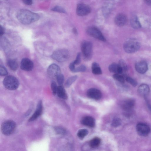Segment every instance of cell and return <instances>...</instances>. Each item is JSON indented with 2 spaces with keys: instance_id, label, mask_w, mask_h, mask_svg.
Masks as SVG:
<instances>
[{
  "instance_id": "17",
  "label": "cell",
  "mask_w": 151,
  "mask_h": 151,
  "mask_svg": "<svg viewBox=\"0 0 151 151\" xmlns=\"http://www.w3.org/2000/svg\"><path fill=\"white\" fill-rule=\"evenodd\" d=\"M81 123L84 125L90 128L94 127L95 125V121L92 117L86 116L83 117L81 121Z\"/></svg>"
},
{
  "instance_id": "29",
  "label": "cell",
  "mask_w": 151,
  "mask_h": 151,
  "mask_svg": "<svg viewBox=\"0 0 151 151\" xmlns=\"http://www.w3.org/2000/svg\"><path fill=\"white\" fill-rule=\"evenodd\" d=\"M122 69L123 72H126L127 70V66L125 61L123 60H120L119 64Z\"/></svg>"
},
{
  "instance_id": "1",
  "label": "cell",
  "mask_w": 151,
  "mask_h": 151,
  "mask_svg": "<svg viewBox=\"0 0 151 151\" xmlns=\"http://www.w3.org/2000/svg\"><path fill=\"white\" fill-rule=\"evenodd\" d=\"M16 17L18 20L24 25L30 24L38 21L40 19L38 14L25 9L19 10L17 13Z\"/></svg>"
},
{
  "instance_id": "16",
  "label": "cell",
  "mask_w": 151,
  "mask_h": 151,
  "mask_svg": "<svg viewBox=\"0 0 151 151\" xmlns=\"http://www.w3.org/2000/svg\"><path fill=\"white\" fill-rule=\"evenodd\" d=\"M127 19L126 16L123 14H119L116 17L114 22L115 24L119 27L124 26L127 23Z\"/></svg>"
},
{
  "instance_id": "23",
  "label": "cell",
  "mask_w": 151,
  "mask_h": 151,
  "mask_svg": "<svg viewBox=\"0 0 151 151\" xmlns=\"http://www.w3.org/2000/svg\"><path fill=\"white\" fill-rule=\"evenodd\" d=\"M92 73L96 75L101 74H102V71L99 65L96 62L93 63L92 65Z\"/></svg>"
},
{
  "instance_id": "22",
  "label": "cell",
  "mask_w": 151,
  "mask_h": 151,
  "mask_svg": "<svg viewBox=\"0 0 151 151\" xmlns=\"http://www.w3.org/2000/svg\"><path fill=\"white\" fill-rule=\"evenodd\" d=\"M130 23L134 29H138L141 28V25L137 16H132L131 19Z\"/></svg>"
},
{
  "instance_id": "4",
  "label": "cell",
  "mask_w": 151,
  "mask_h": 151,
  "mask_svg": "<svg viewBox=\"0 0 151 151\" xmlns=\"http://www.w3.org/2000/svg\"><path fill=\"white\" fill-rule=\"evenodd\" d=\"M3 83L6 88L11 90L17 89L19 85L18 80L12 76H9L6 77L3 80Z\"/></svg>"
},
{
  "instance_id": "38",
  "label": "cell",
  "mask_w": 151,
  "mask_h": 151,
  "mask_svg": "<svg viewBox=\"0 0 151 151\" xmlns=\"http://www.w3.org/2000/svg\"><path fill=\"white\" fill-rule=\"evenodd\" d=\"M55 130L56 132L59 134H63L65 132V131L63 129L59 127L56 128Z\"/></svg>"
},
{
  "instance_id": "32",
  "label": "cell",
  "mask_w": 151,
  "mask_h": 151,
  "mask_svg": "<svg viewBox=\"0 0 151 151\" xmlns=\"http://www.w3.org/2000/svg\"><path fill=\"white\" fill-rule=\"evenodd\" d=\"M57 82L59 86H62L64 80V77L63 75L61 74L57 77Z\"/></svg>"
},
{
  "instance_id": "41",
  "label": "cell",
  "mask_w": 151,
  "mask_h": 151,
  "mask_svg": "<svg viewBox=\"0 0 151 151\" xmlns=\"http://www.w3.org/2000/svg\"><path fill=\"white\" fill-rule=\"evenodd\" d=\"M146 101L149 110L151 112V103L147 99H146Z\"/></svg>"
},
{
  "instance_id": "21",
  "label": "cell",
  "mask_w": 151,
  "mask_h": 151,
  "mask_svg": "<svg viewBox=\"0 0 151 151\" xmlns=\"http://www.w3.org/2000/svg\"><path fill=\"white\" fill-rule=\"evenodd\" d=\"M7 63L9 68L12 71H16L18 68V63L14 59H9L7 61Z\"/></svg>"
},
{
  "instance_id": "2",
  "label": "cell",
  "mask_w": 151,
  "mask_h": 151,
  "mask_svg": "<svg viewBox=\"0 0 151 151\" xmlns=\"http://www.w3.org/2000/svg\"><path fill=\"white\" fill-rule=\"evenodd\" d=\"M81 47L84 59L85 61L91 59L92 55L93 45L92 43L87 41H83L81 43Z\"/></svg>"
},
{
  "instance_id": "10",
  "label": "cell",
  "mask_w": 151,
  "mask_h": 151,
  "mask_svg": "<svg viewBox=\"0 0 151 151\" xmlns=\"http://www.w3.org/2000/svg\"><path fill=\"white\" fill-rule=\"evenodd\" d=\"M136 129L139 135L142 137L147 136L150 132V128L149 126L144 123L138 124L137 126Z\"/></svg>"
},
{
  "instance_id": "28",
  "label": "cell",
  "mask_w": 151,
  "mask_h": 151,
  "mask_svg": "<svg viewBox=\"0 0 151 151\" xmlns=\"http://www.w3.org/2000/svg\"><path fill=\"white\" fill-rule=\"evenodd\" d=\"M126 81L130 84L132 86L134 87H136L138 85L137 81L130 77H127L126 78Z\"/></svg>"
},
{
  "instance_id": "9",
  "label": "cell",
  "mask_w": 151,
  "mask_h": 151,
  "mask_svg": "<svg viewBox=\"0 0 151 151\" xmlns=\"http://www.w3.org/2000/svg\"><path fill=\"white\" fill-rule=\"evenodd\" d=\"M48 76L51 78H57L61 74L60 67L56 64H52L48 67L47 70Z\"/></svg>"
},
{
  "instance_id": "43",
  "label": "cell",
  "mask_w": 151,
  "mask_h": 151,
  "mask_svg": "<svg viewBox=\"0 0 151 151\" xmlns=\"http://www.w3.org/2000/svg\"><path fill=\"white\" fill-rule=\"evenodd\" d=\"M73 30L74 33L76 35H77V34L78 32L77 29L76 28H74Z\"/></svg>"
},
{
  "instance_id": "37",
  "label": "cell",
  "mask_w": 151,
  "mask_h": 151,
  "mask_svg": "<svg viewBox=\"0 0 151 151\" xmlns=\"http://www.w3.org/2000/svg\"><path fill=\"white\" fill-rule=\"evenodd\" d=\"M75 65L73 62L70 63L69 65V68L70 70L72 72H75L76 69Z\"/></svg>"
},
{
  "instance_id": "39",
  "label": "cell",
  "mask_w": 151,
  "mask_h": 151,
  "mask_svg": "<svg viewBox=\"0 0 151 151\" xmlns=\"http://www.w3.org/2000/svg\"><path fill=\"white\" fill-rule=\"evenodd\" d=\"M23 2L25 4L28 5H31L32 4V1L31 0H24Z\"/></svg>"
},
{
  "instance_id": "42",
  "label": "cell",
  "mask_w": 151,
  "mask_h": 151,
  "mask_svg": "<svg viewBox=\"0 0 151 151\" xmlns=\"http://www.w3.org/2000/svg\"><path fill=\"white\" fill-rule=\"evenodd\" d=\"M145 2L147 4L151 5V1H146Z\"/></svg>"
},
{
  "instance_id": "19",
  "label": "cell",
  "mask_w": 151,
  "mask_h": 151,
  "mask_svg": "<svg viewBox=\"0 0 151 151\" xmlns=\"http://www.w3.org/2000/svg\"><path fill=\"white\" fill-rule=\"evenodd\" d=\"M109 70L110 72L114 73L115 74H121L123 72L119 65L115 63H112L110 65L109 67Z\"/></svg>"
},
{
  "instance_id": "24",
  "label": "cell",
  "mask_w": 151,
  "mask_h": 151,
  "mask_svg": "<svg viewBox=\"0 0 151 151\" xmlns=\"http://www.w3.org/2000/svg\"><path fill=\"white\" fill-rule=\"evenodd\" d=\"M100 142V139L99 138L96 137L91 141L90 142V145L92 148H96L99 145Z\"/></svg>"
},
{
  "instance_id": "20",
  "label": "cell",
  "mask_w": 151,
  "mask_h": 151,
  "mask_svg": "<svg viewBox=\"0 0 151 151\" xmlns=\"http://www.w3.org/2000/svg\"><path fill=\"white\" fill-rule=\"evenodd\" d=\"M57 94L59 97L62 99H66L68 98V95L62 86L58 87Z\"/></svg>"
},
{
  "instance_id": "7",
  "label": "cell",
  "mask_w": 151,
  "mask_h": 151,
  "mask_svg": "<svg viewBox=\"0 0 151 151\" xmlns=\"http://www.w3.org/2000/svg\"><path fill=\"white\" fill-rule=\"evenodd\" d=\"M86 32L88 34L92 37L104 42L106 41L101 31L95 27H89Z\"/></svg>"
},
{
  "instance_id": "3",
  "label": "cell",
  "mask_w": 151,
  "mask_h": 151,
  "mask_svg": "<svg viewBox=\"0 0 151 151\" xmlns=\"http://www.w3.org/2000/svg\"><path fill=\"white\" fill-rule=\"evenodd\" d=\"M140 47L139 43L135 39H130L126 41L123 45L125 51L128 54L136 52Z\"/></svg>"
},
{
  "instance_id": "35",
  "label": "cell",
  "mask_w": 151,
  "mask_h": 151,
  "mask_svg": "<svg viewBox=\"0 0 151 151\" xmlns=\"http://www.w3.org/2000/svg\"><path fill=\"white\" fill-rule=\"evenodd\" d=\"M86 70V67L85 66L81 65L76 68L75 72H85Z\"/></svg>"
},
{
  "instance_id": "11",
  "label": "cell",
  "mask_w": 151,
  "mask_h": 151,
  "mask_svg": "<svg viewBox=\"0 0 151 151\" xmlns=\"http://www.w3.org/2000/svg\"><path fill=\"white\" fill-rule=\"evenodd\" d=\"M34 68L33 62L28 58H24L21 63V69L25 71L29 72L32 71Z\"/></svg>"
},
{
  "instance_id": "31",
  "label": "cell",
  "mask_w": 151,
  "mask_h": 151,
  "mask_svg": "<svg viewBox=\"0 0 151 151\" xmlns=\"http://www.w3.org/2000/svg\"><path fill=\"white\" fill-rule=\"evenodd\" d=\"M51 89L53 94L55 95L57 94L58 87L55 81H52L51 83Z\"/></svg>"
},
{
  "instance_id": "33",
  "label": "cell",
  "mask_w": 151,
  "mask_h": 151,
  "mask_svg": "<svg viewBox=\"0 0 151 151\" xmlns=\"http://www.w3.org/2000/svg\"><path fill=\"white\" fill-rule=\"evenodd\" d=\"M52 10L54 11L60 13H64L66 12L65 9L62 7L59 6H57L54 7L52 9Z\"/></svg>"
},
{
  "instance_id": "13",
  "label": "cell",
  "mask_w": 151,
  "mask_h": 151,
  "mask_svg": "<svg viewBox=\"0 0 151 151\" xmlns=\"http://www.w3.org/2000/svg\"><path fill=\"white\" fill-rule=\"evenodd\" d=\"M43 108L41 101L38 103L36 111L29 120V121H34L37 119L42 114Z\"/></svg>"
},
{
  "instance_id": "30",
  "label": "cell",
  "mask_w": 151,
  "mask_h": 151,
  "mask_svg": "<svg viewBox=\"0 0 151 151\" xmlns=\"http://www.w3.org/2000/svg\"><path fill=\"white\" fill-rule=\"evenodd\" d=\"M121 124V120L118 118H115L113 120L112 125L114 127H117Z\"/></svg>"
},
{
  "instance_id": "27",
  "label": "cell",
  "mask_w": 151,
  "mask_h": 151,
  "mask_svg": "<svg viewBox=\"0 0 151 151\" xmlns=\"http://www.w3.org/2000/svg\"><path fill=\"white\" fill-rule=\"evenodd\" d=\"M113 77L115 79L121 83H123L125 82L124 78L121 74H114L113 75Z\"/></svg>"
},
{
  "instance_id": "15",
  "label": "cell",
  "mask_w": 151,
  "mask_h": 151,
  "mask_svg": "<svg viewBox=\"0 0 151 151\" xmlns=\"http://www.w3.org/2000/svg\"><path fill=\"white\" fill-rule=\"evenodd\" d=\"M135 67L137 71L141 74L145 73L148 69L147 63L144 61H141L138 62L136 64Z\"/></svg>"
},
{
  "instance_id": "14",
  "label": "cell",
  "mask_w": 151,
  "mask_h": 151,
  "mask_svg": "<svg viewBox=\"0 0 151 151\" xmlns=\"http://www.w3.org/2000/svg\"><path fill=\"white\" fill-rule=\"evenodd\" d=\"M135 102L133 99H129L125 101L123 103L122 106L123 109L126 112H132V110L135 106Z\"/></svg>"
},
{
  "instance_id": "18",
  "label": "cell",
  "mask_w": 151,
  "mask_h": 151,
  "mask_svg": "<svg viewBox=\"0 0 151 151\" xmlns=\"http://www.w3.org/2000/svg\"><path fill=\"white\" fill-rule=\"evenodd\" d=\"M150 92V88L146 84H142L138 88V92L139 94L145 98L148 95Z\"/></svg>"
},
{
  "instance_id": "40",
  "label": "cell",
  "mask_w": 151,
  "mask_h": 151,
  "mask_svg": "<svg viewBox=\"0 0 151 151\" xmlns=\"http://www.w3.org/2000/svg\"><path fill=\"white\" fill-rule=\"evenodd\" d=\"M4 33V28L1 26L0 28V34H1V36H2Z\"/></svg>"
},
{
  "instance_id": "5",
  "label": "cell",
  "mask_w": 151,
  "mask_h": 151,
  "mask_svg": "<svg viewBox=\"0 0 151 151\" xmlns=\"http://www.w3.org/2000/svg\"><path fill=\"white\" fill-rule=\"evenodd\" d=\"M70 54L68 50L65 49H60L56 50L52 54V58L59 62H63L68 60Z\"/></svg>"
},
{
  "instance_id": "6",
  "label": "cell",
  "mask_w": 151,
  "mask_h": 151,
  "mask_svg": "<svg viewBox=\"0 0 151 151\" xmlns=\"http://www.w3.org/2000/svg\"><path fill=\"white\" fill-rule=\"evenodd\" d=\"M16 128V124L12 120H8L4 122L2 124L1 130L4 135L9 136L14 132Z\"/></svg>"
},
{
  "instance_id": "12",
  "label": "cell",
  "mask_w": 151,
  "mask_h": 151,
  "mask_svg": "<svg viewBox=\"0 0 151 151\" xmlns=\"http://www.w3.org/2000/svg\"><path fill=\"white\" fill-rule=\"evenodd\" d=\"M87 95L88 97L95 100L100 99L102 97L101 92L95 88L89 89L87 92Z\"/></svg>"
},
{
  "instance_id": "8",
  "label": "cell",
  "mask_w": 151,
  "mask_h": 151,
  "mask_svg": "<svg viewBox=\"0 0 151 151\" xmlns=\"http://www.w3.org/2000/svg\"><path fill=\"white\" fill-rule=\"evenodd\" d=\"M91 11L90 7L84 3H80L78 4L76 13L79 16H83L87 15L89 14Z\"/></svg>"
},
{
  "instance_id": "26",
  "label": "cell",
  "mask_w": 151,
  "mask_h": 151,
  "mask_svg": "<svg viewBox=\"0 0 151 151\" xmlns=\"http://www.w3.org/2000/svg\"><path fill=\"white\" fill-rule=\"evenodd\" d=\"M88 131L85 129H82L80 130L77 133V136L80 138H83L86 136L88 134Z\"/></svg>"
},
{
  "instance_id": "25",
  "label": "cell",
  "mask_w": 151,
  "mask_h": 151,
  "mask_svg": "<svg viewBox=\"0 0 151 151\" xmlns=\"http://www.w3.org/2000/svg\"><path fill=\"white\" fill-rule=\"evenodd\" d=\"M77 78V76H74L70 77L66 82L65 86L66 88L70 87Z\"/></svg>"
},
{
  "instance_id": "36",
  "label": "cell",
  "mask_w": 151,
  "mask_h": 151,
  "mask_svg": "<svg viewBox=\"0 0 151 151\" xmlns=\"http://www.w3.org/2000/svg\"><path fill=\"white\" fill-rule=\"evenodd\" d=\"M81 61V54L80 53H79L77 55L76 59L73 62L75 65H78L80 64Z\"/></svg>"
},
{
  "instance_id": "34",
  "label": "cell",
  "mask_w": 151,
  "mask_h": 151,
  "mask_svg": "<svg viewBox=\"0 0 151 151\" xmlns=\"http://www.w3.org/2000/svg\"><path fill=\"white\" fill-rule=\"evenodd\" d=\"M8 72L5 67L1 66H0V75L2 76H4L8 75Z\"/></svg>"
}]
</instances>
